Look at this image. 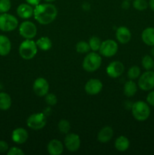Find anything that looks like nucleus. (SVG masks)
Returning a JSON list of instances; mask_svg holds the SVG:
<instances>
[{"mask_svg":"<svg viewBox=\"0 0 154 155\" xmlns=\"http://www.w3.org/2000/svg\"><path fill=\"white\" fill-rule=\"evenodd\" d=\"M133 7L137 11H144L147 8L148 2L146 0H134L133 1Z\"/></svg>","mask_w":154,"mask_h":155,"instance_id":"nucleus-30","label":"nucleus"},{"mask_svg":"<svg viewBox=\"0 0 154 155\" xmlns=\"http://www.w3.org/2000/svg\"><path fill=\"white\" fill-rule=\"evenodd\" d=\"M46 2H48V3H51V2H54L55 0H45Z\"/></svg>","mask_w":154,"mask_h":155,"instance_id":"nucleus-40","label":"nucleus"},{"mask_svg":"<svg viewBox=\"0 0 154 155\" xmlns=\"http://www.w3.org/2000/svg\"><path fill=\"white\" fill-rule=\"evenodd\" d=\"M11 42L8 36L0 35V55L6 56L11 52Z\"/></svg>","mask_w":154,"mask_h":155,"instance_id":"nucleus-19","label":"nucleus"},{"mask_svg":"<svg viewBox=\"0 0 154 155\" xmlns=\"http://www.w3.org/2000/svg\"><path fill=\"white\" fill-rule=\"evenodd\" d=\"M45 97V102H46V104H48V105L54 106L57 104V98L54 94L48 93Z\"/></svg>","mask_w":154,"mask_h":155,"instance_id":"nucleus-32","label":"nucleus"},{"mask_svg":"<svg viewBox=\"0 0 154 155\" xmlns=\"http://www.w3.org/2000/svg\"><path fill=\"white\" fill-rule=\"evenodd\" d=\"M18 26V20L14 15L8 13L0 15V30L11 32L14 30Z\"/></svg>","mask_w":154,"mask_h":155,"instance_id":"nucleus-5","label":"nucleus"},{"mask_svg":"<svg viewBox=\"0 0 154 155\" xmlns=\"http://www.w3.org/2000/svg\"><path fill=\"white\" fill-rule=\"evenodd\" d=\"M141 64L146 71L152 70L154 66V60L152 56L145 55L144 57H143L141 61Z\"/></svg>","mask_w":154,"mask_h":155,"instance_id":"nucleus-25","label":"nucleus"},{"mask_svg":"<svg viewBox=\"0 0 154 155\" xmlns=\"http://www.w3.org/2000/svg\"><path fill=\"white\" fill-rule=\"evenodd\" d=\"M103 89V83L98 79H91L85 86V91L88 95H95L101 92Z\"/></svg>","mask_w":154,"mask_h":155,"instance_id":"nucleus-13","label":"nucleus"},{"mask_svg":"<svg viewBox=\"0 0 154 155\" xmlns=\"http://www.w3.org/2000/svg\"><path fill=\"white\" fill-rule=\"evenodd\" d=\"M128 77L129 80H136V79L139 78L140 76V69L139 67L137 66H133L129 68L128 71Z\"/></svg>","mask_w":154,"mask_h":155,"instance_id":"nucleus-29","label":"nucleus"},{"mask_svg":"<svg viewBox=\"0 0 154 155\" xmlns=\"http://www.w3.org/2000/svg\"><path fill=\"white\" fill-rule=\"evenodd\" d=\"M75 50L77 52L80 53V54H85V53H88L91 48L88 42H86L85 41H80L75 45Z\"/></svg>","mask_w":154,"mask_h":155,"instance_id":"nucleus-27","label":"nucleus"},{"mask_svg":"<svg viewBox=\"0 0 154 155\" xmlns=\"http://www.w3.org/2000/svg\"><path fill=\"white\" fill-rule=\"evenodd\" d=\"M36 43L38 48L42 51H48L52 47V42L50 38L47 37V36H42V37L39 38L36 41Z\"/></svg>","mask_w":154,"mask_h":155,"instance_id":"nucleus-24","label":"nucleus"},{"mask_svg":"<svg viewBox=\"0 0 154 155\" xmlns=\"http://www.w3.org/2000/svg\"><path fill=\"white\" fill-rule=\"evenodd\" d=\"M19 33L25 39H33L37 33L36 24L31 21H24L19 27Z\"/></svg>","mask_w":154,"mask_h":155,"instance_id":"nucleus-9","label":"nucleus"},{"mask_svg":"<svg viewBox=\"0 0 154 155\" xmlns=\"http://www.w3.org/2000/svg\"><path fill=\"white\" fill-rule=\"evenodd\" d=\"M64 145L66 149L70 152L78 151L81 145V140L79 135L75 133H67L64 139Z\"/></svg>","mask_w":154,"mask_h":155,"instance_id":"nucleus-10","label":"nucleus"},{"mask_svg":"<svg viewBox=\"0 0 154 155\" xmlns=\"http://www.w3.org/2000/svg\"><path fill=\"white\" fill-rule=\"evenodd\" d=\"M33 89L35 94L38 96H45L48 93V91H49L48 82L43 77H39L33 83Z\"/></svg>","mask_w":154,"mask_h":155,"instance_id":"nucleus-11","label":"nucleus"},{"mask_svg":"<svg viewBox=\"0 0 154 155\" xmlns=\"http://www.w3.org/2000/svg\"><path fill=\"white\" fill-rule=\"evenodd\" d=\"M119 46L117 42L113 39H107L101 42L99 52L104 57L110 58L114 56L117 53Z\"/></svg>","mask_w":154,"mask_h":155,"instance_id":"nucleus-8","label":"nucleus"},{"mask_svg":"<svg viewBox=\"0 0 154 155\" xmlns=\"http://www.w3.org/2000/svg\"><path fill=\"white\" fill-rule=\"evenodd\" d=\"M102 63L101 55L95 51L88 52L82 61V68L85 71L92 73L98 70Z\"/></svg>","mask_w":154,"mask_h":155,"instance_id":"nucleus-3","label":"nucleus"},{"mask_svg":"<svg viewBox=\"0 0 154 155\" xmlns=\"http://www.w3.org/2000/svg\"><path fill=\"white\" fill-rule=\"evenodd\" d=\"M124 71H125V67H124L123 64L119 61H114L110 62L106 69L107 75L110 78L113 79L118 78L122 76L124 73Z\"/></svg>","mask_w":154,"mask_h":155,"instance_id":"nucleus-12","label":"nucleus"},{"mask_svg":"<svg viewBox=\"0 0 154 155\" xmlns=\"http://www.w3.org/2000/svg\"><path fill=\"white\" fill-rule=\"evenodd\" d=\"M137 86L141 90L149 91L154 89V71H146L139 77Z\"/></svg>","mask_w":154,"mask_h":155,"instance_id":"nucleus-7","label":"nucleus"},{"mask_svg":"<svg viewBox=\"0 0 154 155\" xmlns=\"http://www.w3.org/2000/svg\"><path fill=\"white\" fill-rule=\"evenodd\" d=\"M38 47L32 39H25L19 46V54L24 60H31L37 54Z\"/></svg>","mask_w":154,"mask_h":155,"instance_id":"nucleus-4","label":"nucleus"},{"mask_svg":"<svg viewBox=\"0 0 154 155\" xmlns=\"http://www.w3.org/2000/svg\"><path fill=\"white\" fill-rule=\"evenodd\" d=\"M33 11L32 5L28 3H22L17 8V14L18 16L23 19H28L33 15Z\"/></svg>","mask_w":154,"mask_h":155,"instance_id":"nucleus-17","label":"nucleus"},{"mask_svg":"<svg viewBox=\"0 0 154 155\" xmlns=\"http://www.w3.org/2000/svg\"><path fill=\"white\" fill-rule=\"evenodd\" d=\"M114 145L117 151H120V152H124L129 148L130 142L127 137L124 136H120L116 139Z\"/></svg>","mask_w":154,"mask_h":155,"instance_id":"nucleus-21","label":"nucleus"},{"mask_svg":"<svg viewBox=\"0 0 154 155\" xmlns=\"http://www.w3.org/2000/svg\"><path fill=\"white\" fill-rule=\"evenodd\" d=\"M130 7V2L128 0H124L123 2H122V8L123 9H125V10H127V9L129 8Z\"/></svg>","mask_w":154,"mask_h":155,"instance_id":"nucleus-37","label":"nucleus"},{"mask_svg":"<svg viewBox=\"0 0 154 155\" xmlns=\"http://www.w3.org/2000/svg\"><path fill=\"white\" fill-rule=\"evenodd\" d=\"M148 5H149V8H150L151 10H152V12H154V0H149Z\"/></svg>","mask_w":154,"mask_h":155,"instance_id":"nucleus-38","label":"nucleus"},{"mask_svg":"<svg viewBox=\"0 0 154 155\" xmlns=\"http://www.w3.org/2000/svg\"><path fill=\"white\" fill-rule=\"evenodd\" d=\"M71 129L70 124L67 120L62 119L58 123V130L63 134H67Z\"/></svg>","mask_w":154,"mask_h":155,"instance_id":"nucleus-28","label":"nucleus"},{"mask_svg":"<svg viewBox=\"0 0 154 155\" xmlns=\"http://www.w3.org/2000/svg\"><path fill=\"white\" fill-rule=\"evenodd\" d=\"M146 102L148 104L154 107V90L151 91L146 96Z\"/></svg>","mask_w":154,"mask_h":155,"instance_id":"nucleus-35","label":"nucleus"},{"mask_svg":"<svg viewBox=\"0 0 154 155\" xmlns=\"http://www.w3.org/2000/svg\"><path fill=\"white\" fill-rule=\"evenodd\" d=\"M152 69H153V70H154V66H153V68H152Z\"/></svg>","mask_w":154,"mask_h":155,"instance_id":"nucleus-41","label":"nucleus"},{"mask_svg":"<svg viewBox=\"0 0 154 155\" xmlns=\"http://www.w3.org/2000/svg\"><path fill=\"white\" fill-rule=\"evenodd\" d=\"M11 8L10 0H0V13H8Z\"/></svg>","mask_w":154,"mask_h":155,"instance_id":"nucleus-31","label":"nucleus"},{"mask_svg":"<svg viewBox=\"0 0 154 155\" xmlns=\"http://www.w3.org/2000/svg\"><path fill=\"white\" fill-rule=\"evenodd\" d=\"M8 155H24L25 153L18 147H11L7 151Z\"/></svg>","mask_w":154,"mask_h":155,"instance_id":"nucleus-33","label":"nucleus"},{"mask_svg":"<svg viewBox=\"0 0 154 155\" xmlns=\"http://www.w3.org/2000/svg\"><path fill=\"white\" fill-rule=\"evenodd\" d=\"M57 15V9L54 5L50 3L39 4L35 6L33 16L35 20L42 25H47L55 20Z\"/></svg>","mask_w":154,"mask_h":155,"instance_id":"nucleus-1","label":"nucleus"},{"mask_svg":"<svg viewBox=\"0 0 154 155\" xmlns=\"http://www.w3.org/2000/svg\"><path fill=\"white\" fill-rule=\"evenodd\" d=\"M63 145L57 139H52L48 142L47 150L51 155H60L63 152Z\"/></svg>","mask_w":154,"mask_h":155,"instance_id":"nucleus-16","label":"nucleus"},{"mask_svg":"<svg viewBox=\"0 0 154 155\" xmlns=\"http://www.w3.org/2000/svg\"><path fill=\"white\" fill-rule=\"evenodd\" d=\"M150 53H151V55H152V57L154 58V46H152V48H151Z\"/></svg>","mask_w":154,"mask_h":155,"instance_id":"nucleus-39","label":"nucleus"},{"mask_svg":"<svg viewBox=\"0 0 154 155\" xmlns=\"http://www.w3.org/2000/svg\"><path fill=\"white\" fill-rule=\"evenodd\" d=\"M26 2H27L28 4H30V5L36 6L39 4H40L41 0H26Z\"/></svg>","mask_w":154,"mask_h":155,"instance_id":"nucleus-36","label":"nucleus"},{"mask_svg":"<svg viewBox=\"0 0 154 155\" xmlns=\"http://www.w3.org/2000/svg\"><path fill=\"white\" fill-rule=\"evenodd\" d=\"M116 37L118 42L121 44H126L131 40V33L129 29L126 27H118L116 31Z\"/></svg>","mask_w":154,"mask_h":155,"instance_id":"nucleus-15","label":"nucleus"},{"mask_svg":"<svg viewBox=\"0 0 154 155\" xmlns=\"http://www.w3.org/2000/svg\"><path fill=\"white\" fill-rule=\"evenodd\" d=\"M47 117L45 114L36 113L30 115L27 120V125L29 128L34 130H39L46 125Z\"/></svg>","mask_w":154,"mask_h":155,"instance_id":"nucleus-6","label":"nucleus"},{"mask_svg":"<svg viewBox=\"0 0 154 155\" xmlns=\"http://www.w3.org/2000/svg\"><path fill=\"white\" fill-rule=\"evenodd\" d=\"M11 98L8 93L0 92V110H7L11 107Z\"/></svg>","mask_w":154,"mask_h":155,"instance_id":"nucleus-23","label":"nucleus"},{"mask_svg":"<svg viewBox=\"0 0 154 155\" xmlns=\"http://www.w3.org/2000/svg\"><path fill=\"white\" fill-rule=\"evenodd\" d=\"M8 149V144L5 141L0 140V153L7 152Z\"/></svg>","mask_w":154,"mask_h":155,"instance_id":"nucleus-34","label":"nucleus"},{"mask_svg":"<svg viewBox=\"0 0 154 155\" xmlns=\"http://www.w3.org/2000/svg\"><path fill=\"white\" fill-rule=\"evenodd\" d=\"M101 40L99 37L98 36H92L90 38L88 41L89 46H90L91 50L93 51H99L100 47L101 45Z\"/></svg>","mask_w":154,"mask_h":155,"instance_id":"nucleus-26","label":"nucleus"},{"mask_svg":"<svg viewBox=\"0 0 154 155\" xmlns=\"http://www.w3.org/2000/svg\"><path fill=\"white\" fill-rule=\"evenodd\" d=\"M141 39L146 45L154 46V27H147L142 32Z\"/></svg>","mask_w":154,"mask_h":155,"instance_id":"nucleus-20","label":"nucleus"},{"mask_svg":"<svg viewBox=\"0 0 154 155\" xmlns=\"http://www.w3.org/2000/svg\"><path fill=\"white\" fill-rule=\"evenodd\" d=\"M114 132L112 127H104L101 129L98 134V140L101 143H107L110 142L113 138Z\"/></svg>","mask_w":154,"mask_h":155,"instance_id":"nucleus-18","label":"nucleus"},{"mask_svg":"<svg viewBox=\"0 0 154 155\" xmlns=\"http://www.w3.org/2000/svg\"><path fill=\"white\" fill-rule=\"evenodd\" d=\"M128 1H131V0H128Z\"/></svg>","mask_w":154,"mask_h":155,"instance_id":"nucleus-42","label":"nucleus"},{"mask_svg":"<svg viewBox=\"0 0 154 155\" xmlns=\"http://www.w3.org/2000/svg\"><path fill=\"white\" fill-rule=\"evenodd\" d=\"M131 114L137 121H145L150 115V108L148 103L143 101H137L131 106Z\"/></svg>","mask_w":154,"mask_h":155,"instance_id":"nucleus-2","label":"nucleus"},{"mask_svg":"<svg viewBox=\"0 0 154 155\" xmlns=\"http://www.w3.org/2000/svg\"><path fill=\"white\" fill-rule=\"evenodd\" d=\"M29 138V133L25 129L19 128L14 129L12 131L11 133V139L14 143L18 144V145H22V144L25 143L27 141Z\"/></svg>","mask_w":154,"mask_h":155,"instance_id":"nucleus-14","label":"nucleus"},{"mask_svg":"<svg viewBox=\"0 0 154 155\" xmlns=\"http://www.w3.org/2000/svg\"><path fill=\"white\" fill-rule=\"evenodd\" d=\"M137 85L132 80H129L124 84L123 92L127 97H132L137 93Z\"/></svg>","mask_w":154,"mask_h":155,"instance_id":"nucleus-22","label":"nucleus"}]
</instances>
